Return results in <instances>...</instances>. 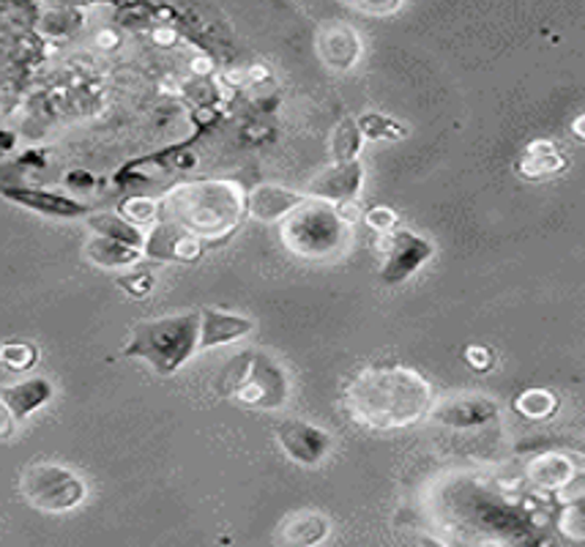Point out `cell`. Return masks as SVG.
I'll use <instances>...</instances> for the list:
<instances>
[{"instance_id":"277c9868","label":"cell","mask_w":585,"mask_h":547,"mask_svg":"<svg viewBox=\"0 0 585 547\" xmlns=\"http://www.w3.org/2000/svg\"><path fill=\"white\" fill-rule=\"evenodd\" d=\"M214 389L247 408L279 410L290 400V376L266 350H244L219 370Z\"/></svg>"},{"instance_id":"44dd1931","label":"cell","mask_w":585,"mask_h":547,"mask_svg":"<svg viewBox=\"0 0 585 547\" xmlns=\"http://www.w3.org/2000/svg\"><path fill=\"white\" fill-rule=\"evenodd\" d=\"M564 165L566 162H564V157H561L558 148H555V142L534 140V142H528V148L523 151V159H520V165H517V170H520L525 178H545V176H553V172H558Z\"/></svg>"},{"instance_id":"30bf717a","label":"cell","mask_w":585,"mask_h":547,"mask_svg":"<svg viewBox=\"0 0 585 547\" xmlns=\"http://www.w3.org/2000/svg\"><path fill=\"white\" fill-rule=\"evenodd\" d=\"M427 416H433L438 425L455 427V430H470V427H482L498 419V402L485 395H455L429 408Z\"/></svg>"},{"instance_id":"4316f807","label":"cell","mask_w":585,"mask_h":547,"mask_svg":"<svg viewBox=\"0 0 585 547\" xmlns=\"http://www.w3.org/2000/svg\"><path fill=\"white\" fill-rule=\"evenodd\" d=\"M348 9L358 11V14H369V17H389L394 11L403 9L405 0H343Z\"/></svg>"},{"instance_id":"603a6c76","label":"cell","mask_w":585,"mask_h":547,"mask_svg":"<svg viewBox=\"0 0 585 547\" xmlns=\"http://www.w3.org/2000/svg\"><path fill=\"white\" fill-rule=\"evenodd\" d=\"M358 132H361L364 140H405L408 137V127L394 118L380 116V112H369L358 121Z\"/></svg>"},{"instance_id":"cb8c5ba5","label":"cell","mask_w":585,"mask_h":547,"mask_svg":"<svg viewBox=\"0 0 585 547\" xmlns=\"http://www.w3.org/2000/svg\"><path fill=\"white\" fill-rule=\"evenodd\" d=\"M364 137L358 132L356 121H343L337 123L331 135V157L334 162H350V159H358V151H361Z\"/></svg>"},{"instance_id":"4fadbf2b","label":"cell","mask_w":585,"mask_h":547,"mask_svg":"<svg viewBox=\"0 0 585 547\" xmlns=\"http://www.w3.org/2000/svg\"><path fill=\"white\" fill-rule=\"evenodd\" d=\"M364 183V165L358 159L350 162H334L331 168H326L309 187V195L326 203H348L356 200V195L361 192Z\"/></svg>"},{"instance_id":"6da1fadb","label":"cell","mask_w":585,"mask_h":547,"mask_svg":"<svg viewBox=\"0 0 585 547\" xmlns=\"http://www.w3.org/2000/svg\"><path fill=\"white\" fill-rule=\"evenodd\" d=\"M433 384L414 367H367L345 386V408L358 425L373 430H405L419 425L433 408Z\"/></svg>"},{"instance_id":"f1b7e54d","label":"cell","mask_w":585,"mask_h":547,"mask_svg":"<svg viewBox=\"0 0 585 547\" xmlns=\"http://www.w3.org/2000/svg\"><path fill=\"white\" fill-rule=\"evenodd\" d=\"M367 225L373 230H378V233H389V230H394V225H397V213L391 211V208H386V206H375V208H369L367 211Z\"/></svg>"},{"instance_id":"7a4b0ae2","label":"cell","mask_w":585,"mask_h":547,"mask_svg":"<svg viewBox=\"0 0 585 547\" xmlns=\"http://www.w3.org/2000/svg\"><path fill=\"white\" fill-rule=\"evenodd\" d=\"M247 213V192L232 178H200L172 187L159 200V219L176 222L200 241H222Z\"/></svg>"},{"instance_id":"2e32d148","label":"cell","mask_w":585,"mask_h":547,"mask_svg":"<svg viewBox=\"0 0 585 547\" xmlns=\"http://www.w3.org/2000/svg\"><path fill=\"white\" fill-rule=\"evenodd\" d=\"M52 395H56V389H52L50 380L41 376L26 378L20 380V384H11L0 389V397H3V402L9 406L14 421H26L36 410L44 408L47 402L52 400Z\"/></svg>"},{"instance_id":"9a60e30c","label":"cell","mask_w":585,"mask_h":547,"mask_svg":"<svg viewBox=\"0 0 585 547\" xmlns=\"http://www.w3.org/2000/svg\"><path fill=\"white\" fill-rule=\"evenodd\" d=\"M318 56L328 69L348 71L356 67L358 56H361V41L350 28L326 26L318 33Z\"/></svg>"},{"instance_id":"1f68e13d","label":"cell","mask_w":585,"mask_h":547,"mask_svg":"<svg viewBox=\"0 0 585 547\" xmlns=\"http://www.w3.org/2000/svg\"><path fill=\"white\" fill-rule=\"evenodd\" d=\"M11 432H14V416H11L9 406L0 397V438H9Z\"/></svg>"},{"instance_id":"52a82bcc","label":"cell","mask_w":585,"mask_h":547,"mask_svg":"<svg viewBox=\"0 0 585 547\" xmlns=\"http://www.w3.org/2000/svg\"><path fill=\"white\" fill-rule=\"evenodd\" d=\"M380 255V282L397 288L405 279L414 277L416 271L427 263L435 255L433 241H427L424 236L414 233V230H389V233H380L378 243H375Z\"/></svg>"},{"instance_id":"4dcf8cb0","label":"cell","mask_w":585,"mask_h":547,"mask_svg":"<svg viewBox=\"0 0 585 547\" xmlns=\"http://www.w3.org/2000/svg\"><path fill=\"white\" fill-rule=\"evenodd\" d=\"M465 359H468V365L479 367V370H487L489 361H493V356H489L487 348H468L465 350Z\"/></svg>"},{"instance_id":"7402d4cb","label":"cell","mask_w":585,"mask_h":547,"mask_svg":"<svg viewBox=\"0 0 585 547\" xmlns=\"http://www.w3.org/2000/svg\"><path fill=\"white\" fill-rule=\"evenodd\" d=\"M515 410H520L525 419H551L558 410V400L551 389H525L515 400Z\"/></svg>"},{"instance_id":"3957f363","label":"cell","mask_w":585,"mask_h":547,"mask_svg":"<svg viewBox=\"0 0 585 547\" xmlns=\"http://www.w3.org/2000/svg\"><path fill=\"white\" fill-rule=\"evenodd\" d=\"M200 337V312L162 315V318L140 320L131 329L129 342L121 354L127 359H142L157 376L170 378L197 354Z\"/></svg>"},{"instance_id":"f546056e","label":"cell","mask_w":585,"mask_h":547,"mask_svg":"<svg viewBox=\"0 0 585 547\" xmlns=\"http://www.w3.org/2000/svg\"><path fill=\"white\" fill-rule=\"evenodd\" d=\"M151 282L153 279L148 277V274H137V277H123L121 279L123 290H129L131 296H146L148 290H151Z\"/></svg>"},{"instance_id":"7c38bea8","label":"cell","mask_w":585,"mask_h":547,"mask_svg":"<svg viewBox=\"0 0 585 547\" xmlns=\"http://www.w3.org/2000/svg\"><path fill=\"white\" fill-rule=\"evenodd\" d=\"M200 312V337H197V350H211L219 345H232L255 331V320L247 315L228 312V309L202 307Z\"/></svg>"},{"instance_id":"5bb4252c","label":"cell","mask_w":585,"mask_h":547,"mask_svg":"<svg viewBox=\"0 0 585 547\" xmlns=\"http://www.w3.org/2000/svg\"><path fill=\"white\" fill-rule=\"evenodd\" d=\"M304 200V195L292 192L279 183H260L247 195V213L262 225L282 222L285 217Z\"/></svg>"},{"instance_id":"e575fe53","label":"cell","mask_w":585,"mask_h":547,"mask_svg":"<svg viewBox=\"0 0 585 547\" xmlns=\"http://www.w3.org/2000/svg\"><path fill=\"white\" fill-rule=\"evenodd\" d=\"M195 71H200V74H202V71H208V61H197Z\"/></svg>"},{"instance_id":"d6986e66","label":"cell","mask_w":585,"mask_h":547,"mask_svg":"<svg viewBox=\"0 0 585 547\" xmlns=\"http://www.w3.org/2000/svg\"><path fill=\"white\" fill-rule=\"evenodd\" d=\"M88 228L93 230L97 236H105V239L129 243V247L142 249L146 243V233H142L137 225H131L129 219H123L118 211H97L88 213Z\"/></svg>"},{"instance_id":"d6a6232c","label":"cell","mask_w":585,"mask_h":547,"mask_svg":"<svg viewBox=\"0 0 585 547\" xmlns=\"http://www.w3.org/2000/svg\"><path fill=\"white\" fill-rule=\"evenodd\" d=\"M66 183H69L71 189H80V187H93V176L91 172H69V178H66Z\"/></svg>"},{"instance_id":"8fae6325","label":"cell","mask_w":585,"mask_h":547,"mask_svg":"<svg viewBox=\"0 0 585 547\" xmlns=\"http://www.w3.org/2000/svg\"><path fill=\"white\" fill-rule=\"evenodd\" d=\"M9 203H17L28 211L41 213V217L50 219H77V217H88L91 208L80 200L69 198V195H58L50 192V189H33V187H3L0 189Z\"/></svg>"},{"instance_id":"83f0119b","label":"cell","mask_w":585,"mask_h":547,"mask_svg":"<svg viewBox=\"0 0 585 547\" xmlns=\"http://www.w3.org/2000/svg\"><path fill=\"white\" fill-rule=\"evenodd\" d=\"M561 531L569 539H575V543L583 539V507L577 501H572L569 507L564 509V515H561Z\"/></svg>"},{"instance_id":"5b68a950","label":"cell","mask_w":585,"mask_h":547,"mask_svg":"<svg viewBox=\"0 0 585 547\" xmlns=\"http://www.w3.org/2000/svg\"><path fill=\"white\" fill-rule=\"evenodd\" d=\"M282 243L296 258L337 260L350 247V225L339 217L337 206L318 198H304L279 228Z\"/></svg>"},{"instance_id":"ffe728a7","label":"cell","mask_w":585,"mask_h":547,"mask_svg":"<svg viewBox=\"0 0 585 547\" xmlns=\"http://www.w3.org/2000/svg\"><path fill=\"white\" fill-rule=\"evenodd\" d=\"M331 534V520L320 513H301L285 520L282 543L288 545H318Z\"/></svg>"},{"instance_id":"d4e9b609","label":"cell","mask_w":585,"mask_h":547,"mask_svg":"<svg viewBox=\"0 0 585 547\" xmlns=\"http://www.w3.org/2000/svg\"><path fill=\"white\" fill-rule=\"evenodd\" d=\"M36 361H39V348L31 342H3L0 345V365L6 370L14 372H28L33 370Z\"/></svg>"},{"instance_id":"ac0fdd59","label":"cell","mask_w":585,"mask_h":547,"mask_svg":"<svg viewBox=\"0 0 585 547\" xmlns=\"http://www.w3.org/2000/svg\"><path fill=\"white\" fill-rule=\"evenodd\" d=\"M528 479L545 490H561L577 479V466L564 455H542L528 466Z\"/></svg>"},{"instance_id":"9c48e42d","label":"cell","mask_w":585,"mask_h":547,"mask_svg":"<svg viewBox=\"0 0 585 547\" xmlns=\"http://www.w3.org/2000/svg\"><path fill=\"white\" fill-rule=\"evenodd\" d=\"M200 239L187 233L184 228H178L176 222H167V219L153 222V230L146 236V243H142V255L151 260H159V263H192V260L200 258Z\"/></svg>"},{"instance_id":"484cf974","label":"cell","mask_w":585,"mask_h":547,"mask_svg":"<svg viewBox=\"0 0 585 547\" xmlns=\"http://www.w3.org/2000/svg\"><path fill=\"white\" fill-rule=\"evenodd\" d=\"M123 219H129L131 225L142 228V225H153L159 219V200L151 198H127L118 208Z\"/></svg>"},{"instance_id":"836d02e7","label":"cell","mask_w":585,"mask_h":547,"mask_svg":"<svg viewBox=\"0 0 585 547\" xmlns=\"http://www.w3.org/2000/svg\"><path fill=\"white\" fill-rule=\"evenodd\" d=\"M575 135L583 137V118H581V116L575 118Z\"/></svg>"},{"instance_id":"8992f818","label":"cell","mask_w":585,"mask_h":547,"mask_svg":"<svg viewBox=\"0 0 585 547\" xmlns=\"http://www.w3.org/2000/svg\"><path fill=\"white\" fill-rule=\"evenodd\" d=\"M20 493L39 513H69L88 496L86 479L61 463H33L22 471Z\"/></svg>"},{"instance_id":"ba28073f","label":"cell","mask_w":585,"mask_h":547,"mask_svg":"<svg viewBox=\"0 0 585 547\" xmlns=\"http://www.w3.org/2000/svg\"><path fill=\"white\" fill-rule=\"evenodd\" d=\"M277 441L285 455L298 466H320L334 449L331 432L304 419H282L277 425Z\"/></svg>"},{"instance_id":"e0dca14e","label":"cell","mask_w":585,"mask_h":547,"mask_svg":"<svg viewBox=\"0 0 585 547\" xmlns=\"http://www.w3.org/2000/svg\"><path fill=\"white\" fill-rule=\"evenodd\" d=\"M82 255H86L93 266H99V269H129V266H135L137 260L142 258V249L93 233L91 241L82 249Z\"/></svg>"}]
</instances>
